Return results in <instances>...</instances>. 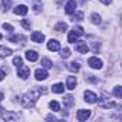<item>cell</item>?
Wrapping results in <instances>:
<instances>
[{"label": "cell", "instance_id": "obj_1", "mask_svg": "<svg viewBox=\"0 0 122 122\" xmlns=\"http://www.w3.org/2000/svg\"><path fill=\"white\" fill-rule=\"evenodd\" d=\"M46 91L45 89H42V88H39V86H36V88H33V89H30L27 93H25L22 98H20V103L25 106V108H27V109H30V108H33L35 105H36V102H37V99H39V96L42 95V93H45Z\"/></svg>", "mask_w": 122, "mask_h": 122}, {"label": "cell", "instance_id": "obj_2", "mask_svg": "<svg viewBox=\"0 0 122 122\" xmlns=\"http://www.w3.org/2000/svg\"><path fill=\"white\" fill-rule=\"evenodd\" d=\"M83 35V29L81 26H75L71 32H69V36H68V42L69 43H75L81 36Z\"/></svg>", "mask_w": 122, "mask_h": 122}, {"label": "cell", "instance_id": "obj_3", "mask_svg": "<svg viewBox=\"0 0 122 122\" xmlns=\"http://www.w3.org/2000/svg\"><path fill=\"white\" fill-rule=\"evenodd\" d=\"M88 65L93 69H101L102 68V60L98 57H89L88 59Z\"/></svg>", "mask_w": 122, "mask_h": 122}, {"label": "cell", "instance_id": "obj_4", "mask_svg": "<svg viewBox=\"0 0 122 122\" xmlns=\"http://www.w3.org/2000/svg\"><path fill=\"white\" fill-rule=\"evenodd\" d=\"M75 10H76V2L75 0H69L66 3V6H65V13L66 15H73Z\"/></svg>", "mask_w": 122, "mask_h": 122}, {"label": "cell", "instance_id": "obj_5", "mask_svg": "<svg viewBox=\"0 0 122 122\" xmlns=\"http://www.w3.org/2000/svg\"><path fill=\"white\" fill-rule=\"evenodd\" d=\"M17 75H19L22 79H26V78L30 75V69H29L27 66H23V65H20V66H19V69H17Z\"/></svg>", "mask_w": 122, "mask_h": 122}, {"label": "cell", "instance_id": "obj_6", "mask_svg": "<svg viewBox=\"0 0 122 122\" xmlns=\"http://www.w3.org/2000/svg\"><path fill=\"white\" fill-rule=\"evenodd\" d=\"M47 49H49V50H52V52H57V50H60V45H59V42H57V40L50 39V40L47 42Z\"/></svg>", "mask_w": 122, "mask_h": 122}, {"label": "cell", "instance_id": "obj_7", "mask_svg": "<svg viewBox=\"0 0 122 122\" xmlns=\"http://www.w3.org/2000/svg\"><path fill=\"white\" fill-rule=\"evenodd\" d=\"M76 83H78L76 76H68V79H66V88L69 91H73L76 88Z\"/></svg>", "mask_w": 122, "mask_h": 122}, {"label": "cell", "instance_id": "obj_8", "mask_svg": "<svg viewBox=\"0 0 122 122\" xmlns=\"http://www.w3.org/2000/svg\"><path fill=\"white\" fill-rule=\"evenodd\" d=\"M85 101L86 102H89V103H95L96 101H98V96L93 93V92H91V91H85Z\"/></svg>", "mask_w": 122, "mask_h": 122}, {"label": "cell", "instance_id": "obj_9", "mask_svg": "<svg viewBox=\"0 0 122 122\" xmlns=\"http://www.w3.org/2000/svg\"><path fill=\"white\" fill-rule=\"evenodd\" d=\"M91 116V111L88 109H81V111H78V113H76V118L79 119V121H86L88 118Z\"/></svg>", "mask_w": 122, "mask_h": 122}, {"label": "cell", "instance_id": "obj_10", "mask_svg": "<svg viewBox=\"0 0 122 122\" xmlns=\"http://www.w3.org/2000/svg\"><path fill=\"white\" fill-rule=\"evenodd\" d=\"M20 116H19V113H16V112H7V113H2V119H5V121H17Z\"/></svg>", "mask_w": 122, "mask_h": 122}, {"label": "cell", "instance_id": "obj_11", "mask_svg": "<svg viewBox=\"0 0 122 122\" xmlns=\"http://www.w3.org/2000/svg\"><path fill=\"white\" fill-rule=\"evenodd\" d=\"M13 12H15V15H17V16H25V15L27 13V6H25V5H17Z\"/></svg>", "mask_w": 122, "mask_h": 122}, {"label": "cell", "instance_id": "obj_12", "mask_svg": "<svg viewBox=\"0 0 122 122\" xmlns=\"http://www.w3.org/2000/svg\"><path fill=\"white\" fill-rule=\"evenodd\" d=\"M30 39H32V42L40 43V42H43V40H45V35H43V33H40V32H33V33H32V36H30Z\"/></svg>", "mask_w": 122, "mask_h": 122}, {"label": "cell", "instance_id": "obj_13", "mask_svg": "<svg viewBox=\"0 0 122 122\" xmlns=\"http://www.w3.org/2000/svg\"><path fill=\"white\" fill-rule=\"evenodd\" d=\"M35 76H36L37 81H45V79L49 76V73H47L45 69H37V71L35 72Z\"/></svg>", "mask_w": 122, "mask_h": 122}, {"label": "cell", "instance_id": "obj_14", "mask_svg": "<svg viewBox=\"0 0 122 122\" xmlns=\"http://www.w3.org/2000/svg\"><path fill=\"white\" fill-rule=\"evenodd\" d=\"M25 56H26V59H27V60H30V62H36L37 57H39V55H37L35 50H27Z\"/></svg>", "mask_w": 122, "mask_h": 122}, {"label": "cell", "instance_id": "obj_15", "mask_svg": "<svg viewBox=\"0 0 122 122\" xmlns=\"http://www.w3.org/2000/svg\"><path fill=\"white\" fill-rule=\"evenodd\" d=\"M76 50L81 52V53H88L89 47H88V45H86L85 42H78V43H76Z\"/></svg>", "mask_w": 122, "mask_h": 122}, {"label": "cell", "instance_id": "obj_16", "mask_svg": "<svg viewBox=\"0 0 122 122\" xmlns=\"http://www.w3.org/2000/svg\"><path fill=\"white\" fill-rule=\"evenodd\" d=\"M73 103H75V99L72 95H68L63 98V106L65 108H71V106H73Z\"/></svg>", "mask_w": 122, "mask_h": 122}, {"label": "cell", "instance_id": "obj_17", "mask_svg": "<svg viewBox=\"0 0 122 122\" xmlns=\"http://www.w3.org/2000/svg\"><path fill=\"white\" fill-rule=\"evenodd\" d=\"M52 91L55 93H62V92H65V85L63 83H55L52 86Z\"/></svg>", "mask_w": 122, "mask_h": 122}, {"label": "cell", "instance_id": "obj_18", "mask_svg": "<svg viewBox=\"0 0 122 122\" xmlns=\"http://www.w3.org/2000/svg\"><path fill=\"white\" fill-rule=\"evenodd\" d=\"M12 55V50L5 47V46H0V57H7Z\"/></svg>", "mask_w": 122, "mask_h": 122}, {"label": "cell", "instance_id": "obj_19", "mask_svg": "<svg viewBox=\"0 0 122 122\" xmlns=\"http://www.w3.org/2000/svg\"><path fill=\"white\" fill-rule=\"evenodd\" d=\"M9 40L10 42H15V43H25V36H22V35H16V36H12V37H9Z\"/></svg>", "mask_w": 122, "mask_h": 122}, {"label": "cell", "instance_id": "obj_20", "mask_svg": "<svg viewBox=\"0 0 122 122\" xmlns=\"http://www.w3.org/2000/svg\"><path fill=\"white\" fill-rule=\"evenodd\" d=\"M68 69L72 71V72H78L81 69V65L76 63V62H71V63H68Z\"/></svg>", "mask_w": 122, "mask_h": 122}, {"label": "cell", "instance_id": "obj_21", "mask_svg": "<svg viewBox=\"0 0 122 122\" xmlns=\"http://www.w3.org/2000/svg\"><path fill=\"white\" fill-rule=\"evenodd\" d=\"M49 108H50L53 112H57V111H60V105H59V102H56V101H52V102H49Z\"/></svg>", "mask_w": 122, "mask_h": 122}, {"label": "cell", "instance_id": "obj_22", "mask_svg": "<svg viewBox=\"0 0 122 122\" xmlns=\"http://www.w3.org/2000/svg\"><path fill=\"white\" fill-rule=\"evenodd\" d=\"M66 29H68V25H66L65 22L57 23V25H56V27H55V30H57V32H63V30H66Z\"/></svg>", "mask_w": 122, "mask_h": 122}, {"label": "cell", "instance_id": "obj_23", "mask_svg": "<svg viewBox=\"0 0 122 122\" xmlns=\"http://www.w3.org/2000/svg\"><path fill=\"white\" fill-rule=\"evenodd\" d=\"M40 63H42V65H43V68H46V69H50V68L53 66V63L50 62V60H49L47 57H43V59H42V62H40Z\"/></svg>", "mask_w": 122, "mask_h": 122}, {"label": "cell", "instance_id": "obj_24", "mask_svg": "<svg viewBox=\"0 0 122 122\" xmlns=\"http://www.w3.org/2000/svg\"><path fill=\"white\" fill-rule=\"evenodd\" d=\"M113 95H115L116 98H121V96H122V88H121L119 85L113 88Z\"/></svg>", "mask_w": 122, "mask_h": 122}, {"label": "cell", "instance_id": "obj_25", "mask_svg": "<svg viewBox=\"0 0 122 122\" xmlns=\"http://www.w3.org/2000/svg\"><path fill=\"white\" fill-rule=\"evenodd\" d=\"M13 65H16L17 68H19L20 65H23V60H22L20 56H15V57H13Z\"/></svg>", "mask_w": 122, "mask_h": 122}, {"label": "cell", "instance_id": "obj_26", "mask_svg": "<svg viewBox=\"0 0 122 122\" xmlns=\"http://www.w3.org/2000/svg\"><path fill=\"white\" fill-rule=\"evenodd\" d=\"M91 17H92V23H95V25H99L101 23V16L98 13H93Z\"/></svg>", "mask_w": 122, "mask_h": 122}, {"label": "cell", "instance_id": "obj_27", "mask_svg": "<svg viewBox=\"0 0 122 122\" xmlns=\"http://www.w3.org/2000/svg\"><path fill=\"white\" fill-rule=\"evenodd\" d=\"M83 19V13L82 12H78V13H75L73 16H72V20L73 22H76V20H82Z\"/></svg>", "mask_w": 122, "mask_h": 122}, {"label": "cell", "instance_id": "obj_28", "mask_svg": "<svg viewBox=\"0 0 122 122\" xmlns=\"http://www.w3.org/2000/svg\"><path fill=\"white\" fill-rule=\"evenodd\" d=\"M60 55H62V57L68 59V57L71 56V50H69V49H62V53H60Z\"/></svg>", "mask_w": 122, "mask_h": 122}, {"label": "cell", "instance_id": "obj_29", "mask_svg": "<svg viewBox=\"0 0 122 122\" xmlns=\"http://www.w3.org/2000/svg\"><path fill=\"white\" fill-rule=\"evenodd\" d=\"M3 6H5L6 10H9L10 6H12V0H3Z\"/></svg>", "mask_w": 122, "mask_h": 122}, {"label": "cell", "instance_id": "obj_30", "mask_svg": "<svg viewBox=\"0 0 122 122\" xmlns=\"http://www.w3.org/2000/svg\"><path fill=\"white\" fill-rule=\"evenodd\" d=\"M99 47H101V43H99V42H93V43H92V49H93V52H98Z\"/></svg>", "mask_w": 122, "mask_h": 122}, {"label": "cell", "instance_id": "obj_31", "mask_svg": "<svg viewBox=\"0 0 122 122\" xmlns=\"http://www.w3.org/2000/svg\"><path fill=\"white\" fill-rule=\"evenodd\" d=\"M3 29L7 30V32H13V26L9 25V23H5V25H3Z\"/></svg>", "mask_w": 122, "mask_h": 122}, {"label": "cell", "instance_id": "obj_32", "mask_svg": "<svg viewBox=\"0 0 122 122\" xmlns=\"http://www.w3.org/2000/svg\"><path fill=\"white\" fill-rule=\"evenodd\" d=\"M22 26H23L25 29H27V30H30V23H29L27 20H22Z\"/></svg>", "mask_w": 122, "mask_h": 122}, {"label": "cell", "instance_id": "obj_33", "mask_svg": "<svg viewBox=\"0 0 122 122\" xmlns=\"http://www.w3.org/2000/svg\"><path fill=\"white\" fill-rule=\"evenodd\" d=\"M40 7H42V3H35V6H33V10L37 13V12H40Z\"/></svg>", "mask_w": 122, "mask_h": 122}, {"label": "cell", "instance_id": "obj_34", "mask_svg": "<svg viewBox=\"0 0 122 122\" xmlns=\"http://www.w3.org/2000/svg\"><path fill=\"white\" fill-rule=\"evenodd\" d=\"M5 76H6V69L3 68V69H0V81H3Z\"/></svg>", "mask_w": 122, "mask_h": 122}, {"label": "cell", "instance_id": "obj_35", "mask_svg": "<svg viewBox=\"0 0 122 122\" xmlns=\"http://www.w3.org/2000/svg\"><path fill=\"white\" fill-rule=\"evenodd\" d=\"M99 2H101V3H103V5H111L112 0H99Z\"/></svg>", "mask_w": 122, "mask_h": 122}, {"label": "cell", "instance_id": "obj_36", "mask_svg": "<svg viewBox=\"0 0 122 122\" xmlns=\"http://www.w3.org/2000/svg\"><path fill=\"white\" fill-rule=\"evenodd\" d=\"M46 119H56V118H55V116H53V115H49V116H47V118H46Z\"/></svg>", "mask_w": 122, "mask_h": 122}, {"label": "cell", "instance_id": "obj_37", "mask_svg": "<svg viewBox=\"0 0 122 122\" xmlns=\"http://www.w3.org/2000/svg\"><path fill=\"white\" fill-rule=\"evenodd\" d=\"M3 98H5V95H3V93H0V102H2V99H3Z\"/></svg>", "mask_w": 122, "mask_h": 122}, {"label": "cell", "instance_id": "obj_38", "mask_svg": "<svg viewBox=\"0 0 122 122\" xmlns=\"http://www.w3.org/2000/svg\"><path fill=\"white\" fill-rule=\"evenodd\" d=\"M0 39H2V35H0Z\"/></svg>", "mask_w": 122, "mask_h": 122}]
</instances>
